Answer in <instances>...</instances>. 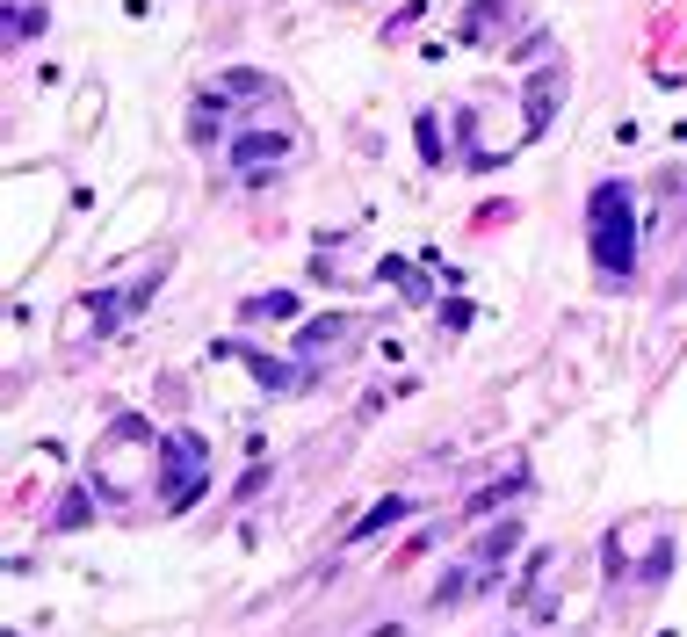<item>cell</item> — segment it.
Returning a JSON list of instances; mask_svg holds the SVG:
<instances>
[{
  "instance_id": "6da1fadb",
  "label": "cell",
  "mask_w": 687,
  "mask_h": 637,
  "mask_svg": "<svg viewBox=\"0 0 687 637\" xmlns=\"http://www.w3.org/2000/svg\"><path fill=\"white\" fill-rule=\"evenodd\" d=\"M586 239H593L601 276H630L637 268V218H630V189L622 181H601L586 196Z\"/></svg>"
},
{
  "instance_id": "7a4b0ae2",
  "label": "cell",
  "mask_w": 687,
  "mask_h": 637,
  "mask_svg": "<svg viewBox=\"0 0 687 637\" xmlns=\"http://www.w3.org/2000/svg\"><path fill=\"white\" fill-rule=\"evenodd\" d=\"M160 493H167V507H189V485H196V471H203V442L196 435H167V449H160Z\"/></svg>"
},
{
  "instance_id": "3957f363",
  "label": "cell",
  "mask_w": 687,
  "mask_h": 637,
  "mask_svg": "<svg viewBox=\"0 0 687 637\" xmlns=\"http://www.w3.org/2000/svg\"><path fill=\"white\" fill-rule=\"evenodd\" d=\"M232 160H239V167H275V160H290V138H283V131H246V138L232 145Z\"/></svg>"
},
{
  "instance_id": "277c9868",
  "label": "cell",
  "mask_w": 687,
  "mask_h": 637,
  "mask_svg": "<svg viewBox=\"0 0 687 637\" xmlns=\"http://www.w3.org/2000/svg\"><path fill=\"white\" fill-rule=\"evenodd\" d=\"M405 514H413V500H384V507H369L362 522L348 529V543H362V536H377V529H391V522H405Z\"/></svg>"
},
{
  "instance_id": "5b68a950",
  "label": "cell",
  "mask_w": 687,
  "mask_h": 637,
  "mask_svg": "<svg viewBox=\"0 0 687 637\" xmlns=\"http://www.w3.org/2000/svg\"><path fill=\"white\" fill-rule=\"evenodd\" d=\"M340 333H348V319H319V326H311L297 348H304V355H326V341H340Z\"/></svg>"
},
{
  "instance_id": "8992f818",
  "label": "cell",
  "mask_w": 687,
  "mask_h": 637,
  "mask_svg": "<svg viewBox=\"0 0 687 637\" xmlns=\"http://www.w3.org/2000/svg\"><path fill=\"white\" fill-rule=\"evenodd\" d=\"M297 312V297H254V305H246V319H290Z\"/></svg>"
},
{
  "instance_id": "52a82bcc",
  "label": "cell",
  "mask_w": 687,
  "mask_h": 637,
  "mask_svg": "<svg viewBox=\"0 0 687 637\" xmlns=\"http://www.w3.org/2000/svg\"><path fill=\"white\" fill-rule=\"evenodd\" d=\"M514 543H521V529H514V522H507V529H492V536H485V558H507Z\"/></svg>"
}]
</instances>
